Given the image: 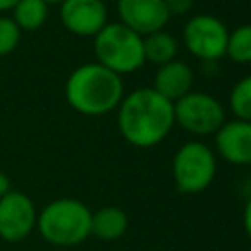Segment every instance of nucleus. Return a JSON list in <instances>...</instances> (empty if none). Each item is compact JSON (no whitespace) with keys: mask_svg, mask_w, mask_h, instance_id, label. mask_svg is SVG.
Here are the masks:
<instances>
[{"mask_svg":"<svg viewBox=\"0 0 251 251\" xmlns=\"http://www.w3.org/2000/svg\"><path fill=\"white\" fill-rule=\"evenodd\" d=\"M227 35L229 31L220 18L212 14H196L186 22L182 29V43L196 59L214 63L226 57Z\"/></svg>","mask_w":251,"mask_h":251,"instance_id":"7","label":"nucleus"},{"mask_svg":"<svg viewBox=\"0 0 251 251\" xmlns=\"http://www.w3.org/2000/svg\"><path fill=\"white\" fill-rule=\"evenodd\" d=\"M116 110L120 135L139 149L159 145L175 127L173 102L157 94L151 86L124 94Z\"/></svg>","mask_w":251,"mask_h":251,"instance_id":"1","label":"nucleus"},{"mask_svg":"<svg viewBox=\"0 0 251 251\" xmlns=\"http://www.w3.org/2000/svg\"><path fill=\"white\" fill-rule=\"evenodd\" d=\"M0 82H2V76H0Z\"/></svg>","mask_w":251,"mask_h":251,"instance_id":"25","label":"nucleus"},{"mask_svg":"<svg viewBox=\"0 0 251 251\" xmlns=\"http://www.w3.org/2000/svg\"><path fill=\"white\" fill-rule=\"evenodd\" d=\"M18 2H20V0H0V14H4V12H12L14 6H16Z\"/></svg>","mask_w":251,"mask_h":251,"instance_id":"22","label":"nucleus"},{"mask_svg":"<svg viewBox=\"0 0 251 251\" xmlns=\"http://www.w3.org/2000/svg\"><path fill=\"white\" fill-rule=\"evenodd\" d=\"M43 2H47V4H61L63 0H43Z\"/></svg>","mask_w":251,"mask_h":251,"instance_id":"23","label":"nucleus"},{"mask_svg":"<svg viewBox=\"0 0 251 251\" xmlns=\"http://www.w3.org/2000/svg\"><path fill=\"white\" fill-rule=\"evenodd\" d=\"M229 108L237 120L251 122V75L233 84L229 92Z\"/></svg>","mask_w":251,"mask_h":251,"instance_id":"17","label":"nucleus"},{"mask_svg":"<svg viewBox=\"0 0 251 251\" xmlns=\"http://www.w3.org/2000/svg\"><path fill=\"white\" fill-rule=\"evenodd\" d=\"M226 57H229L233 63L239 65L251 63V24H243L233 31H229Z\"/></svg>","mask_w":251,"mask_h":251,"instance_id":"16","label":"nucleus"},{"mask_svg":"<svg viewBox=\"0 0 251 251\" xmlns=\"http://www.w3.org/2000/svg\"><path fill=\"white\" fill-rule=\"evenodd\" d=\"M8 190H12V188H10V178H8V175H6V173H2V171H0V198H2Z\"/></svg>","mask_w":251,"mask_h":251,"instance_id":"21","label":"nucleus"},{"mask_svg":"<svg viewBox=\"0 0 251 251\" xmlns=\"http://www.w3.org/2000/svg\"><path fill=\"white\" fill-rule=\"evenodd\" d=\"M37 224V208L33 200L20 192L8 190L0 198V239L6 243L24 241Z\"/></svg>","mask_w":251,"mask_h":251,"instance_id":"8","label":"nucleus"},{"mask_svg":"<svg viewBox=\"0 0 251 251\" xmlns=\"http://www.w3.org/2000/svg\"><path fill=\"white\" fill-rule=\"evenodd\" d=\"M92 49L96 63L124 76L143 67V37L120 22H108L94 37Z\"/></svg>","mask_w":251,"mask_h":251,"instance_id":"4","label":"nucleus"},{"mask_svg":"<svg viewBox=\"0 0 251 251\" xmlns=\"http://www.w3.org/2000/svg\"><path fill=\"white\" fill-rule=\"evenodd\" d=\"M214 153L231 165H251V122H224L214 133Z\"/></svg>","mask_w":251,"mask_h":251,"instance_id":"11","label":"nucleus"},{"mask_svg":"<svg viewBox=\"0 0 251 251\" xmlns=\"http://www.w3.org/2000/svg\"><path fill=\"white\" fill-rule=\"evenodd\" d=\"M49 16V4L43 0H20L12 10V20L22 31H35L43 27Z\"/></svg>","mask_w":251,"mask_h":251,"instance_id":"15","label":"nucleus"},{"mask_svg":"<svg viewBox=\"0 0 251 251\" xmlns=\"http://www.w3.org/2000/svg\"><path fill=\"white\" fill-rule=\"evenodd\" d=\"M22 41V29L10 16H0V59L16 51Z\"/></svg>","mask_w":251,"mask_h":251,"instance_id":"18","label":"nucleus"},{"mask_svg":"<svg viewBox=\"0 0 251 251\" xmlns=\"http://www.w3.org/2000/svg\"><path fill=\"white\" fill-rule=\"evenodd\" d=\"M124 80L100 63H84L71 71L65 82V100L82 116H104L120 106Z\"/></svg>","mask_w":251,"mask_h":251,"instance_id":"2","label":"nucleus"},{"mask_svg":"<svg viewBox=\"0 0 251 251\" xmlns=\"http://www.w3.org/2000/svg\"><path fill=\"white\" fill-rule=\"evenodd\" d=\"M175 124L194 137L214 135L226 122V112L220 100L208 92L190 90L176 102H173Z\"/></svg>","mask_w":251,"mask_h":251,"instance_id":"6","label":"nucleus"},{"mask_svg":"<svg viewBox=\"0 0 251 251\" xmlns=\"http://www.w3.org/2000/svg\"><path fill=\"white\" fill-rule=\"evenodd\" d=\"M165 4L171 16H182L194 6V0H165Z\"/></svg>","mask_w":251,"mask_h":251,"instance_id":"19","label":"nucleus"},{"mask_svg":"<svg viewBox=\"0 0 251 251\" xmlns=\"http://www.w3.org/2000/svg\"><path fill=\"white\" fill-rule=\"evenodd\" d=\"M116 8L120 24L141 37L165 29L171 20L165 0H118Z\"/></svg>","mask_w":251,"mask_h":251,"instance_id":"10","label":"nucleus"},{"mask_svg":"<svg viewBox=\"0 0 251 251\" xmlns=\"http://www.w3.org/2000/svg\"><path fill=\"white\" fill-rule=\"evenodd\" d=\"M243 229H245L247 237L251 239V196L247 198L245 208H243Z\"/></svg>","mask_w":251,"mask_h":251,"instance_id":"20","label":"nucleus"},{"mask_svg":"<svg viewBox=\"0 0 251 251\" xmlns=\"http://www.w3.org/2000/svg\"><path fill=\"white\" fill-rule=\"evenodd\" d=\"M127 216L118 206H102L92 212L90 235L102 241H116L127 231Z\"/></svg>","mask_w":251,"mask_h":251,"instance_id":"13","label":"nucleus"},{"mask_svg":"<svg viewBox=\"0 0 251 251\" xmlns=\"http://www.w3.org/2000/svg\"><path fill=\"white\" fill-rule=\"evenodd\" d=\"M173 180L182 194H198L206 190L218 171V159L212 147L200 139L182 143L173 157Z\"/></svg>","mask_w":251,"mask_h":251,"instance_id":"5","label":"nucleus"},{"mask_svg":"<svg viewBox=\"0 0 251 251\" xmlns=\"http://www.w3.org/2000/svg\"><path fill=\"white\" fill-rule=\"evenodd\" d=\"M178 53V41L175 35H171L169 31L161 29L155 33H149L143 37V55H145V63H153V65H165L173 59H176Z\"/></svg>","mask_w":251,"mask_h":251,"instance_id":"14","label":"nucleus"},{"mask_svg":"<svg viewBox=\"0 0 251 251\" xmlns=\"http://www.w3.org/2000/svg\"><path fill=\"white\" fill-rule=\"evenodd\" d=\"M59 18L67 31L78 37H94L108 24L104 0H63Z\"/></svg>","mask_w":251,"mask_h":251,"instance_id":"9","label":"nucleus"},{"mask_svg":"<svg viewBox=\"0 0 251 251\" xmlns=\"http://www.w3.org/2000/svg\"><path fill=\"white\" fill-rule=\"evenodd\" d=\"M92 210L76 198H55L37 212L35 229L57 249H73L90 237Z\"/></svg>","mask_w":251,"mask_h":251,"instance_id":"3","label":"nucleus"},{"mask_svg":"<svg viewBox=\"0 0 251 251\" xmlns=\"http://www.w3.org/2000/svg\"><path fill=\"white\" fill-rule=\"evenodd\" d=\"M194 84V71L186 61L173 59L165 65H159L153 76L151 88L167 98L169 102H176L184 94L192 90Z\"/></svg>","mask_w":251,"mask_h":251,"instance_id":"12","label":"nucleus"},{"mask_svg":"<svg viewBox=\"0 0 251 251\" xmlns=\"http://www.w3.org/2000/svg\"><path fill=\"white\" fill-rule=\"evenodd\" d=\"M59 251H71V249H59Z\"/></svg>","mask_w":251,"mask_h":251,"instance_id":"24","label":"nucleus"}]
</instances>
